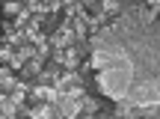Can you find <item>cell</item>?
<instances>
[{
    "label": "cell",
    "mask_w": 160,
    "mask_h": 119,
    "mask_svg": "<svg viewBox=\"0 0 160 119\" xmlns=\"http://www.w3.org/2000/svg\"><path fill=\"white\" fill-rule=\"evenodd\" d=\"M101 95H92V92H83L77 101V116H95L98 110H101Z\"/></svg>",
    "instance_id": "cell-1"
},
{
    "label": "cell",
    "mask_w": 160,
    "mask_h": 119,
    "mask_svg": "<svg viewBox=\"0 0 160 119\" xmlns=\"http://www.w3.org/2000/svg\"><path fill=\"white\" fill-rule=\"evenodd\" d=\"M122 3H142V0H122Z\"/></svg>",
    "instance_id": "cell-8"
},
{
    "label": "cell",
    "mask_w": 160,
    "mask_h": 119,
    "mask_svg": "<svg viewBox=\"0 0 160 119\" xmlns=\"http://www.w3.org/2000/svg\"><path fill=\"white\" fill-rule=\"evenodd\" d=\"M24 3H33V0H24Z\"/></svg>",
    "instance_id": "cell-9"
},
{
    "label": "cell",
    "mask_w": 160,
    "mask_h": 119,
    "mask_svg": "<svg viewBox=\"0 0 160 119\" xmlns=\"http://www.w3.org/2000/svg\"><path fill=\"white\" fill-rule=\"evenodd\" d=\"M15 84H18V74L12 72L6 62H0V92H12Z\"/></svg>",
    "instance_id": "cell-2"
},
{
    "label": "cell",
    "mask_w": 160,
    "mask_h": 119,
    "mask_svg": "<svg viewBox=\"0 0 160 119\" xmlns=\"http://www.w3.org/2000/svg\"><path fill=\"white\" fill-rule=\"evenodd\" d=\"M142 6H148V9H154V12H157V0H142Z\"/></svg>",
    "instance_id": "cell-7"
},
{
    "label": "cell",
    "mask_w": 160,
    "mask_h": 119,
    "mask_svg": "<svg viewBox=\"0 0 160 119\" xmlns=\"http://www.w3.org/2000/svg\"><path fill=\"white\" fill-rule=\"evenodd\" d=\"M12 54H15V48H9V45H3V42H0V62H6V66H9Z\"/></svg>",
    "instance_id": "cell-6"
},
{
    "label": "cell",
    "mask_w": 160,
    "mask_h": 119,
    "mask_svg": "<svg viewBox=\"0 0 160 119\" xmlns=\"http://www.w3.org/2000/svg\"><path fill=\"white\" fill-rule=\"evenodd\" d=\"M21 6H24L21 0H0V18H3V21H15Z\"/></svg>",
    "instance_id": "cell-3"
},
{
    "label": "cell",
    "mask_w": 160,
    "mask_h": 119,
    "mask_svg": "<svg viewBox=\"0 0 160 119\" xmlns=\"http://www.w3.org/2000/svg\"><path fill=\"white\" fill-rule=\"evenodd\" d=\"M98 9H101L104 15L113 21V18H119L122 12H125V3H122V0H101V3H98Z\"/></svg>",
    "instance_id": "cell-4"
},
{
    "label": "cell",
    "mask_w": 160,
    "mask_h": 119,
    "mask_svg": "<svg viewBox=\"0 0 160 119\" xmlns=\"http://www.w3.org/2000/svg\"><path fill=\"white\" fill-rule=\"evenodd\" d=\"M15 116V101L9 98V92H0V119H12Z\"/></svg>",
    "instance_id": "cell-5"
}]
</instances>
